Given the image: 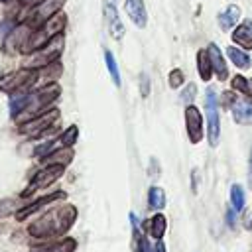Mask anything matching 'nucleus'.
Returning a JSON list of instances; mask_svg holds the SVG:
<instances>
[{"label": "nucleus", "mask_w": 252, "mask_h": 252, "mask_svg": "<svg viewBox=\"0 0 252 252\" xmlns=\"http://www.w3.org/2000/svg\"><path fill=\"white\" fill-rule=\"evenodd\" d=\"M230 85H232V91H236V93L242 94V96H248V79H246V77L234 75Z\"/></svg>", "instance_id": "c85d7f7f"}, {"label": "nucleus", "mask_w": 252, "mask_h": 252, "mask_svg": "<svg viewBox=\"0 0 252 252\" xmlns=\"http://www.w3.org/2000/svg\"><path fill=\"white\" fill-rule=\"evenodd\" d=\"M73 156H75V152H73V148H55L51 154H47L41 161H43V165H69L71 161H73Z\"/></svg>", "instance_id": "a211bd4d"}, {"label": "nucleus", "mask_w": 252, "mask_h": 252, "mask_svg": "<svg viewBox=\"0 0 252 252\" xmlns=\"http://www.w3.org/2000/svg\"><path fill=\"white\" fill-rule=\"evenodd\" d=\"M148 207L156 213H159L165 207V191L158 185H152L148 189Z\"/></svg>", "instance_id": "4be33fe9"}, {"label": "nucleus", "mask_w": 252, "mask_h": 252, "mask_svg": "<svg viewBox=\"0 0 252 252\" xmlns=\"http://www.w3.org/2000/svg\"><path fill=\"white\" fill-rule=\"evenodd\" d=\"M63 4H65V0H43L41 4H37V6L28 14V18H26L24 24H28L32 30H35V28H39L41 24H45L49 18H53L55 14H59L61 8H63Z\"/></svg>", "instance_id": "6e6552de"}, {"label": "nucleus", "mask_w": 252, "mask_h": 252, "mask_svg": "<svg viewBox=\"0 0 252 252\" xmlns=\"http://www.w3.org/2000/svg\"><path fill=\"white\" fill-rule=\"evenodd\" d=\"M39 79V69H20L16 73L4 75L0 77V91L8 93V94H16V93H28Z\"/></svg>", "instance_id": "20e7f679"}, {"label": "nucleus", "mask_w": 252, "mask_h": 252, "mask_svg": "<svg viewBox=\"0 0 252 252\" xmlns=\"http://www.w3.org/2000/svg\"><path fill=\"white\" fill-rule=\"evenodd\" d=\"M43 0H22V10H20V16H18V20H22V18H28V14L37 6V4H41Z\"/></svg>", "instance_id": "473e14b6"}, {"label": "nucleus", "mask_w": 252, "mask_h": 252, "mask_svg": "<svg viewBox=\"0 0 252 252\" xmlns=\"http://www.w3.org/2000/svg\"><path fill=\"white\" fill-rule=\"evenodd\" d=\"M230 114H232V120L236 124H252V98L248 96H242V94H236L234 102L230 104Z\"/></svg>", "instance_id": "9b49d317"}, {"label": "nucleus", "mask_w": 252, "mask_h": 252, "mask_svg": "<svg viewBox=\"0 0 252 252\" xmlns=\"http://www.w3.org/2000/svg\"><path fill=\"white\" fill-rule=\"evenodd\" d=\"M238 18H240V8H238L236 4L226 6V8L219 14V26H220V30H232V28L236 26Z\"/></svg>", "instance_id": "6ab92c4d"}, {"label": "nucleus", "mask_w": 252, "mask_h": 252, "mask_svg": "<svg viewBox=\"0 0 252 252\" xmlns=\"http://www.w3.org/2000/svg\"><path fill=\"white\" fill-rule=\"evenodd\" d=\"M244 205H246V195H244L242 185H238V183L230 185V207H232L236 213H240V211L244 209Z\"/></svg>", "instance_id": "393cba45"}, {"label": "nucleus", "mask_w": 252, "mask_h": 252, "mask_svg": "<svg viewBox=\"0 0 252 252\" xmlns=\"http://www.w3.org/2000/svg\"><path fill=\"white\" fill-rule=\"evenodd\" d=\"M226 55H228V59L238 67V69H248L250 67V55L244 51V49H240V47H236V45H230L228 49H226Z\"/></svg>", "instance_id": "5701e85b"}, {"label": "nucleus", "mask_w": 252, "mask_h": 252, "mask_svg": "<svg viewBox=\"0 0 252 252\" xmlns=\"http://www.w3.org/2000/svg\"><path fill=\"white\" fill-rule=\"evenodd\" d=\"M207 55H209V61H211V67H213V75H217L219 81H226L228 79V67H226V61H224V55H222L220 47L217 43H209L207 45Z\"/></svg>", "instance_id": "ddd939ff"}, {"label": "nucleus", "mask_w": 252, "mask_h": 252, "mask_svg": "<svg viewBox=\"0 0 252 252\" xmlns=\"http://www.w3.org/2000/svg\"><path fill=\"white\" fill-rule=\"evenodd\" d=\"M63 45H65L63 33H59L53 39H49L43 47H39L37 51L30 53V57L26 59V65L24 67H28V69H43V67L55 63L59 59L61 51H63Z\"/></svg>", "instance_id": "39448f33"}, {"label": "nucleus", "mask_w": 252, "mask_h": 252, "mask_svg": "<svg viewBox=\"0 0 252 252\" xmlns=\"http://www.w3.org/2000/svg\"><path fill=\"white\" fill-rule=\"evenodd\" d=\"M75 219H77V209L73 205H57L47 213H43L37 220H33L28 226V232L39 240L57 238L63 236L73 226Z\"/></svg>", "instance_id": "f257e3e1"}, {"label": "nucleus", "mask_w": 252, "mask_h": 252, "mask_svg": "<svg viewBox=\"0 0 252 252\" xmlns=\"http://www.w3.org/2000/svg\"><path fill=\"white\" fill-rule=\"evenodd\" d=\"M248 187L252 189V150H250V158H248Z\"/></svg>", "instance_id": "4c0bfd02"}, {"label": "nucleus", "mask_w": 252, "mask_h": 252, "mask_svg": "<svg viewBox=\"0 0 252 252\" xmlns=\"http://www.w3.org/2000/svg\"><path fill=\"white\" fill-rule=\"evenodd\" d=\"M102 12H104V20H106V28H108V33L116 39V41H120L122 37H124V24H122V20H120V16H118V10L114 8V4L112 2H104L102 4Z\"/></svg>", "instance_id": "f8f14e48"}, {"label": "nucleus", "mask_w": 252, "mask_h": 252, "mask_svg": "<svg viewBox=\"0 0 252 252\" xmlns=\"http://www.w3.org/2000/svg\"><path fill=\"white\" fill-rule=\"evenodd\" d=\"M236 215H238V213L228 205V207H226V224H228L230 228H234V226H236Z\"/></svg>", "instance_id": "f704fd0d"}, {"label": "nucleus", "mask_w": 252, "mask_h": 252, "mask_svg": "<svg viewBox=\"0 0 252 252\" xmlns=\"http://www.w3.org/2000/svg\"><path fill=\"white\" fill-rule=\"evenodd\" d=\"M77 138H79V128L77 126H69L67 130H63V134L59 136V144L63 146V148H73V144L77 142Z\"/></svg>", "instance_id": "cd10ccee"}, {"label": "nucleus", "mask_w": 252, "mask_h": 252, "mask_svg": "<svg viewBox=\"0 0 252 252\" xmlns=\"http://www.w3.org/2000/svg\"><path fill=\"white\" fill-rule=\"evenodd\" d=\"M57 118H59V110L57 108H49L47 112L39 114L37 118H32V120L20 124V134H24V136H39L47 128L55 126Z\"/></svg>", "instance_id": "1a4fd4ad"}, {"label": "nucleus", "mask_w": 252, "mask_h": 252, "mask_svg": "<svg viewBox=\"0 0 252 252\" xmlns=\"http://www.w3.org/2000/svg\"><path fill=\"white\" fill-rule=\"evenodd\" d=\"M205 116H207V140L211 148L219 146L220 140V116H219V98L213 89L205 93Z\"/></svg>", "instance_id": "423d86ee"}, {"label": "nucleus", "mask_w": 252, "mask_h": 252, "mask_svg": "<svg viewBox=\"0 0 252 252\" xmlns=\"http://www.w3.org/2000/svg\"><path fill=\"white\" fill-rule=\"evenodd\" d=\"M197 71H199V77L203 81H211L213 67H211V61H209L207 49H199V53H197Z\"/></svg>", "instance_id": "b1692460"}, {"label": "nucleus", "mask_w": 252, "mask_h": 252, "mask_svg": "<svg viewBox=\"0 0 252 252\" xmlns=\"http://www.w3.org/2000/svg\"><path fill=\"white\" fill-rule=\"evenodd\" d=\"M140 94L144 98L150 94V77H148V73H142L140 75Z\"/></svg>", "instance_id": "72a5a7b5"}, {"label": "nucleus", "mask_w": 252, "mask_h": 252, "mask_svg": "<svg viewBox=\"0 0 252 252\" xmlns=\"http://www.w3.org/2000/svg\"><path fill=\"white\" fill-rule=\"evenodd\" d=\"M59 93H61V89H59L57 83H47V85H43L37 91H30L28 93V102H26L24 110L14 120L18 124H24V122H28L32 118H37L39 114L47 112L51 108V104L59 98Z\"/></svg>", "instance_id": "f03ea898"}, {"label": "nucleus", "mask_w": 252, "mask_h": 252, "mask_svg": "<svg viewBox=\"0 0 252 252\" xmlns=\"http://www.w3.org/2000/svg\"><path fill=\"white\" fill-rule=\"evenodd\" d=\"M65 22H67L65 14L59 12V14H55L53 18H49L45 24H41L39 28L32 30V33H30V37H28V41H26L22 53H33V51H37L39 47H43L49 39H53L55 35H59V33L63 32Z\"/></svg>", "instance_id": "7ed1b4c3"}, {"label": "nucleus", "mask_w": 252, "mask_h": 252, "mask_svg": "<svg viewBox=\"0 0 252 252\" xmlns=\"http://www.w3.org/2000/svg\"><path fill=\"white\" fill-rule=\"evenodd\" d=\"M248 98H252V79H248Z\"/></svg>", "instance_id": "58836bf2"}, {"label": "nucleus", "mask_w": 252, "mask_h": 252, "mask_svg": "<svg viewBox=\"0 0 252 252\" xmlns=\"http://www.w3.org/2000/svg\"><path fill=\"white\" fill-rule=\"evenodd\" d=\"M104 63H106V69H108V73H110V79L114 81V85L116 87H120L122 85V79H120V69H118V63H116V59H114V55H112V51H104Z\"/></svg>", "instance_id": "a878e982"}, {"label": "nucleus", "mask_w": 252, "mask_h": 252, "mask_svg": "<svg viewBox=\"0 0 252 252\" xmlns=\"http://www.w3.org/2000/svg\"><path fill=\"white\" fill-rule=\"evenodd\" d=\"M185 130H187V138L191 144H199L205 136L203 114L195 104L185 106Z\"/></svg>", "instance_id": "9d476101"}, {"label": "nucleus", "mask_w": 252, "mask_h": 252, "mask_svg": "<svg viewBox=\"0 0 252 252\" xmlns=\"http://www.w3.org/2000/svg\"><path fill=\"white\" fill-rule=\"evenodd\" d=\"M150 252H165V244H163V238H159V240H154V244L150 246Z\"/></svg>", "instance_id": "e433bc0d"}, {"label": "nucleus", "mask_w": 252, "mask_h": 252, "mask_svg": "<svg viewBox=\"0 0 252 252\" xmlns=\"http://www.w3.org/2000/svg\"><path fill=\"white\" fill-rule=\"evenodd\" d=\"M242 226H244L248 232H252V211L244 213V217H242Z\"/></svg>", "instance_id": "c9c22d12"}, {"label": "nucleus", "mask_w": 252, "mask_h": 252, "mask_svg": "<svg viewBox=\"0 0 252 252\" xmlns=\"http://www.w3.org/2000/svg\"><path fill=\"white\" fill-rule=\"evenodd\" d=\"M195 96H197V85H195V83H189V85H185V89L181 91V100H183V104H185V106L193 104Z\"/></svg>", "instance_id": "c756f323"}, {"label": "nucleus", "mask_w": 252, "mask_h": 252, "mask_svg": "<svg viewBox=\"0 0 252 252\" xmlns=\"http://www.w3.org/2000/svg\"><path fill=\"white\" fill-rule=\"evenodd\" d=\"M28 93H30V91H28ZM28 93L10 94V112H12V118H16V116L24 110V106H26V102H28Z\"/></svg>", "instance_id": "bb28decb"}, {"label": "nucleus", "mask_w": 252, "mask_h": 252, "mask_svg": "<svg viewBox=\"0 0 252 252\" xmlns=\"http://www.w3.org/2000/svg\"><path fill=\"white\" fill-rule=\"evenodd\" d=\"M232 41L240 47V49H252V20H244L242 24H238L232 32Z\"/></svg>", "instance_id": "f3484780"}, {"label": "nucleus", "mask_w": 252, "mask_h": 252, "mask_svg": "<svg viewBox=\"0 0 252 252\" xmlns=\"http://www.w3.org/2000/svg\"><path fill=\"white\" fill-rule=\"evenodd\" d=\"M57 199H65V193H63V191H55V193H49V195H43V197L35 199L32 205H26V207H22V209L16 211V220H24V219H28L30 215L37 213L39 209H43V207L49 205V203H55Z\"/></svg>", "instance_id": "4468645a"}, {"label": "nucleus", "mask_w": 252, "mask_h": 252, "mask_svg": "<svg viewBox=\"0 0 252 252\" xmlns=\"http://www.w3.org/2000/svg\"><path fill=\"white\" fill-rule=\"evenodd\" d=\"M63 171H65L63 165H45L43 169H39V171L32 177V181H30L28 187H26V191H22V197L28 199V197H32L35 191L49 187L51 183H55V181L63 175Z\"/></svg>", "instance_id": "0eeeda50"}, {"label": "nucleus", "mask_w": 252, "mask_h": 252, "mask_svg": "<svg viewBox=\"0 0 252 252\" xmlns=\"http://www.w3.org/2000/svg\"><path fill=\"white\" fill-rule=\"evenodd\" d=\"M30 33H32V28H30L28 24H20L18 28H14V30L10 32V35L6 37V43H4V45H6V51H10V53L20 51V53H22V49H24V45H26Z\"/></svg>", "instance_id": "2eb2a0df"}, {"label": "nucleus", "mask_w": 252, "mask_h": 252, "mask_svg": "<svg viewBox=\"0 0 252 252\" xmlns=\"http://www.w3.org/2000/svg\"><path fill=\"white\" fill-rule=\"evenodd\" d=\"M167 81H169V87H171V89H179V87L185 83V75H183L181 69H173V71L169 73Z\"/></svg>", "instance_id": "7c9ffc66"}, {"label": "nucleus", "mask_w": 252, "mask_h": 252, "mask_svg": "<svg viewBox=\"0 0 252 252\" xmlns=\"http://www.w3.org/2000/svg\"><path fill=\"white\" fill-rule=\"evenodd\" d=\"M165 228H167V220H165V217H163L161 213H156V215L148 220V234H150L154 240L163 238Z\"/></svg>", "instance_id": "aec40b11"}, {"label": "nucleus", "mask_w": 252, "mask_h": 252, "mask_svg": "<svg viewBox=\"0 0 252 252\" xmlns=\"http://www.w3.org/2000/svg\"><path fill=\"white\" fill-rule=\"evenodd\" d=\"M16 207H18V205H16L12 199H2V201H0V219H6V217L12 215V213L16 215Z\"/></svg>", "instance_id": "2f4dec72"}, {"label": "nucleus", "mask_w": 252, "mask_h": 252, "mask_svg": "<svg viewBox=\"0 0 252 252\" xmlns=\"http://www.w3.org/2000/svg\"><path fill=\"white\" fill-rule=\"evenodd\" d=\"M124 8H126V14L136 28H146L148 12L144 6V0H124Z\"/></svg>", "instance_id": "dca6fc26"}, {"label": "nucleus", "mask_w": 252, "mask_h": 252, "mask_svg": "<svg viewBox=\"0 0 252 252\" xmlns=\"http://www.w3.org/2000/svg\"><path fill=\"white\" fill-rule=\"evenodd\" d=\"M75 248H77V240L75 238H63V240H57L53 244L33 248L32 252H75Z\"/></svg>", "instance_id": "412c9836"}]
</instances>
